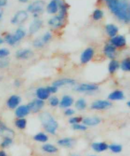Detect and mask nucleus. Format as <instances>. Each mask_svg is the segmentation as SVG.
Segmentation results:
<instances>
[{
	"label": "nucleus",
	"instance_id": "12",
	"mask_svg": "<svg viewBox=\"0 0 130 156\" xmlns=\"http://www.w3.org/2000/svg\"><path fill=\"white\" fill-rule=\"evenodd\" d=\"M43 25V22L40 19H35L30 24L29 27V33L30 34H34L38 32Z\"/></svg>",
	"mask_w": 130,
	"mask_h": 156
},
{
	"label": "nucleus",
	"instance_id": "13",
	"mask_svg": "<svg viewBox=\"0 0 130 156\" xmlns=\"http://www.w3.org/2000/svg\"><path fill=\"white\" fill-rule=\"evenodd\" d=\"M15 133L13 130L8 128L5 124L0 121V135H4L5 137L12 138L14 136Z\"/></svg>",
	"mask_w": 130,
	"mask_h": 156
},
{
	"label": "nucleus",
	"instance_id": "9",
	"mask_svg": "<svg viewBox=\"0 0 130 156\" xmlns=\"http://www.w3.org/2000/svg\"><path fill=\"white\" fill-rule=\"evenodd\" d=\"M111 106V103L107 100H97L91 104V108L95 110L106 109Z\"/></svg>",
	"mask_w": 130,
	"mask_h": 156
},
{
	"label": "nucleus",
	"instance_id": "3",
	"mask_svg": "<svg viewBox=\"0 0 130 156\" xmlns=\"http://www.w3.org/2000/svg\"><path fill=\"white\" fill-rule=\"evenodd\" d=\"M26 34V30L22 27H19L15 31L14 34H7L5 36V40L10 45H14L24 38Z\"/></svg>",
	"mask_w": 130,
	"mask_h": 156
},
{
	"label": "nucleus",
	"instance_id": "2",
	"mask_svg": "<svg viewBox=\"0 0 130 156\" xmlns=\"http://www.w3.org/2000/svg\"><path fill=\"white\" fill-rule=\"evenodd\" d=\"M40 119L45 130L52 135H55L58 128V123L54 118L48 112H43L40 115Z\"/></svg>",
	"mask_w": 130,
	"mask_h": 156
},
{
	"label": "nucleus",
	"instance_id": "48",
	"mask_svg": "<svg viewBox=\"0 0 130 156\" xmlns=\"http://www.w3.org/2000/svg\"><path fill=\"white\" fill-rule=\"evenodd\" d=\"M0 156H7L4 151H0Z\"/></svg>",
	"mask_w": 130,
	"mask_h": 156
},
{
	"label": "nucleus",
	"instance_id": "21",
	"mask_svg": "<svg viewBox=\"0 0 130 156\" xmlns=\"http://www.w3.org/2000/svg\"><path fill=\"white\" fill-rule=\"evenodd\" d=\"M75 83V80L72 79H69V78H64V79L58 80L53 83V86L55 87H60L62 86L68 84H74Z\"/></svg>",
	"mask_w": 130,
	"mask_h": 156
},
{
	"label": "nucleus",
	"instance_id": "52",
	"mask_svg": "<svg viewBox=\"0 0 130 156\" xmlns=\"http://www.w3.org/2000/svg\"><path fill=\"white\" fill-rule=\"evenodd\" d=\"M72 156H78V155H72Z\"/></svg>",
	"mask_w": 130,
	"mask_h": 156
},
{
	"label": "nucleus",
	"instance_id": "35",
	"mask_svg": "<svg viewBox=\"0 0 130 156\" xmlns=\"http://www.w3.org/2000/svg\"><path fill=\"white\" fill-rule=\"evenodd\" d=\"M13 142V140L12 138L10 137H5V140L3 141V142L1 144V147L2 148H6L10 146Z\"/></svg>",
	"mask_w": 130,
	"mask_h": 156
},
{
	"label": "nucleus",
	"instance_id": "53",
	"mask_svg": "<svg viewBox=\"0 0 130 156\" xmlns=\"http://www.w3.org/2000/svg\"><path fill=\"white\" fill-rule=\"evenodd\" d=\"M91 156H95V155H91Z\"/></svg>",
	"mask_w": 130,
	"mask_h": 156
},
{
	"label": "nucleus",
	"instance_id": "20",
	"mask_svg": "<svg viewBox=\"0 0 130 156\" xmlns=\"http://www.w3.org/2000/svg\"><path fill=\"white\" fill-rule=\"evenodd\" d=\"M47 12L50 14H55L58 11V5L57 0H51L47 6Z\"/></svg>",
	"mask_w": 130,
	"mask_h": 156
},
{
	"label": "nucleus",
	"instance_id": "42",
	"mask_svg": "<svg viewBox=\"0 0 130 156\" xmlns=\"http://www.w3.org/2000/svg\"><path fill=\"white\" fill-rule=\"evenodd\" d=\"M47 90H48V91L50 92V93H55L57 91V87H54V86H52V87H47Z\"/></svg>",
	"mask_w": 130,
	"mask_h": 156
},
{
	"label": "nucleus",
	"instance_id": "46",
	"mask_svg": "<svg viewBox=\"0 0 130 156\" xmlns=\"http://www.w3.org/2000/svg\"><path fill=\"white\" fill-rule=\"evenodd\" d=\"M3 15V10L1 9V7H0V20H1V19H2Z\"/></svg>",
	"mask_w": 130,
	"mask_h": 156
},
{
	"label": "nucleus",
	"instance_id": "6",
	"mask_svg": "<svg viewBox=\"0 0 130 156\" xmlns=\"http://www.w3.org/2000/svg\"><path fill=\"white\" fill-rule=\"evenodd\" d=\"M98 89V87L94 84H81L78 87H76L74 90L79 92H87V91H94Z\"/></svg>",
	"mask_w": 130,
	"mask_h": 156
},
{
	"label": "nucleus",
	"instance_id": "40",
	"mask_svg": "<svg viewBox=\"0 0 130 156\" xmlns=\"http://www.w3.org/2000/svg\"><path fill=\"white\" fill-rule=\"evenodd\" d=\"M10 54L9 50L6 48L0 49V58H5L7 57Z\"/></svg>",
	"mask_w": 130,
	"mask_h": 156
},
{
	"label": "nucleus",
	"instance_id": "43",
	"mask_svg": "<svg viewBox=\"0 0 130 156\" xmlns=\"http://www.w3.org/2000/svg\"><path fill=\"white\" fill-rule=\"evenodd\" d=\"M75 113V111L71 108H68L67 110L65 111V115H67V116H69V115H72Z\"/></svg>",
	"mask_w": 130,
	"mask_h": 156
},
{
	"label": "nucleus",
	"instance_id": "34",
	"mask_svg": "<svg viewBox=\"0 0 130 156\" xmlns=\"http://www.w3.org/2000/svg\"><path fill=\"white\" fill-rule=\"evenodd\" d=\"M109 149L114 153H119L122 151V146L119 144H111L109 146Z\"/></svg>",
	"mask_w": 130,
	"mask_h": 156
},
{
	"label": "nucleus",
	"instance_id": "5",
	"mask_svg": "<svg viewBox=\"0 0 130 156\" xmlns=\"http://www.w3.org/2000/svg\"><path fill=\"white\" fill-rule=\"evenodd\" d=\"M28 18V13L26 11L20 10L15 14L11 20V23L13 24L19 25L24 23Z\"/></svg>",
	"mask_w": 130,
	"mask_h": 156
},
{
	"label": "nucleus",
	"instance_id": "50",
	"mask_svg": "<svg viewBox=\"0 0 130 156\" xmlns=\"http://www.w3.org/2000/svg\"><path fill=\"white\" fill-rule=\"evenodd\" d=\"M4 43V40H3V39H2L1 37H0V44H2Z\"/></svg>",
	"mask_w": 130,
	"mask_h": 156
},
{
	"label": "nucleus",
	"instance_id": "32",
	"mask_svg": "<svg viewBox=\"0 0 130 156\" xmlns=\"http://www.w3.org/2000/svg\"><path fill=\"white\" fill-rule=\"evenodd\" d=\"M26 124H27V121L24 118L19 119L15 121V126L20 129H25L26 127Z\"/></svg>",
	"mask_w": 130,
	"mask_h": 156
},
{
	"label": "nucleus",
	"instance_id": "1",
	"mask_svg": "<svg viewBox=\"0 0 130 156\" xmlns=\"http://www.w3.org/2000/svg\"><path fill=\"white\" fill-rule=\"evenodd\" d=\"M111 12L121 21L128 24L130 21L129 0H104Z\"/></svg>",
	"mask_w": 130,
	"mask_h": 156
},
{
	"label": "nucleus",
	"instance_id": "45",
	"mask_svg": "<svg viewBox=\"0 0 130 156\" xmlns=\"http://www.w3.org/2000/svg\"><path fill=\"white\" fill-rule=\"evenodd\" d=\"M8 0H0V7L4 6L6 5Z\"/></svg>",
	"mask_w": 130,
	"mask_h": 156
},
{
	"label": "nucleus",
	"instance_id": "11",
	"mask_svg": "<svg viewBox=\"0 0 130 156\" xmlns=\"http://www.w3.org/2000/svg\"><path fill=\"white\" fill-rule=\"evenodd\" d=\"M34 53L29 49H22L16 52V57L19 59H28L33 56Z\"/></svg>",
	"mask_w": 130,
	"mask_h": 156
},
{
	"label": "nucleus",
	"instance_id": "17",
	"mask_svg": "<svg viewBox=\"0 0 130 156\" xmlns=\"http://www.w3.org/2000/svg\"><path fill=\"white\" fill-rule=\"evenodd\" d=\"M36 96L40 100H47L49 98L50 92L47 88H40L36 90Z\"/></svg>",
	"mask_w": 130,
	"mask_h": 156
},
{
	"label": "nucleus",
	"instance_id": "29",
	"mask_svg": "<svg viewBox=\"0 0 130 156\" xmlns=\"http://www.w3.org/2000/svg\"><path fill=\"white\" fill-rule=\"evenodd\" d=\"M34 140L37 142H46L48 141V138L47 135H45L43 133H40L36 134L34 136Z\"/></svg>",
	"mask_w": 130,
	"mask_h": 156
},
{
	"label": "nucleus",
	"instance_id": "23",
	"mask_svg": "<svg viewBox=\"0 0 130 156\" xmlns=\"http://www.w3.org/2000/svg\"><path fill=\"white\" fill-rule=\"evenodd\" d=\"M74 100L72 97L68 95H65L62 97V100L60 103V107L62 108H66L69 107L72 105Z\"/></svg>",
	"mask_w": 130,
	"mask_h": 156
},
{
	"label": "nucleus",
	"instance_id": "15",
	"mask_svg": "<svg viewBox=\"0 0 130 156\" xmlns=\"http://www.w3.org/2000/svg\"><path fill=\"white\" fill-rule=\"evenodd\" d=\"M30 111V109L27 105H21L16 109V111H15V115L18 118H22L29 114Z\"/></svg>",
	"mask_w": 130,
	"mask_h": 156
},
{
	"label": "nucleus",
	"instance_id": "38",
	"mask_svg": "<svg viewBox=\"0 0 130 156\" xmlns=\"http://www.w3.org/2000/svg\"><path fill=\"white\" fill-rule=\"evenodd\" d=\"M72 128L75 130H80V131H85L87 129V127L85 125L83 124H79L78 123L72 124Z\"/></svg>",
	"mask_w": 130,
	"mask_h": 156
},
{
	"label": "nucleus",
	"instance_id": "26",
	"mask_svg": "<svg viewBox=\"0 0 130 156\" xmlns=\"http://www.w3.org/2000/svg\"><path fill=\"white\" fill-rule=\"evenodd\" d=\"M106 32L110 37H114L118 33V28L114 24H108L105 27Z\"/></svg>",
	"mask_w": 130,
	"mask_h": 156
},
{
	"label": "nucleus",
	"instance_id": "27",
	"mask_svg": "<svg viewBox=\"0 0 130 156\" xmlns=\"http://www.w3.org/2000/svg\"><path fill=\"white\" fill-rule=\"evenodd\" d=\"M120 65L118 61L116 60H112L109 65V71L111 74H113L115 73L117 70L119 68Z\"/></svg>",
	"mask_w": 130,
	"mask_h": 156
},
{
	"label": "nucleus",
	"instance_id": "44",
	"mask_svg": "<svg viewBox=\"0 0 130 156\" xmlns=\"http://www.w3.org/2000/svg\"><path fill=\"white\" fill-rule=\"evenodd\" d=\"M9 66V62L6 60H0V68H5Z\"/></svg>",
	"mask_w": 130,
	"mask_h": 156
},
{
	"label": "nucleus",
	"instance_id": "30",
	"mask_svg": "<svg viewBox=\"0 0 130 156\" xmlns=\"http://www.w3.org/2000/svg\"><path fill=\"white\" fill-rule=\"evenodd\" d=\"M75 106H76V108L78 109V110L82 111V110H84V109H85V108L86 107V102L85 100V99L80 98L78 100L77 102H76Z\"/></svg>",
	"mask_w": 130,
	"mask_h": 156
},
{
	"label": "nucleus",
	"instance_id": "4",
	"mask_svg": "<svg viewBox=\"0 0 130 156\" xmlns=\"http://www.w3.org/2000/svg\"><path fill=\"white\" fill-rule=\"evenodd\" d=\"M44 5L45 3L43 0H36L28 6L27 10L32 13L34 17H37V15L43 13Z\"/></svg>",
	"mask_w": 130,
	"mask_h": 156
},
{
	"label": "nucleus",
	"instance_id": "16",
	"mask_svg": "<svg viewBox=\"0 0 130 156\" xmlns=\"http://www.w3.org/2000/svg\"><path fill=\"white\" fill-rule=\"evenodd\" d=\"M20 102L21 98L20 97L17 95H12L11 97H10L9 100H8L7 105L9 106V108L13 109L19 105Z\"/></svg>",
	"mask_w": 130,
	"mask_h": 156
},
{
	"label": "nucleus",
	"instance_id": "49",
	"mask_svg": "<svg viewBox=\"0 0 130 156\" xmlns=\"http://www.w3.org/2000/svg\"><path fill=\"white\" fill-rule=\"evenodd\" d=\"M19 1L20 2H21V3H27L29 0H19Z\"/></svg>",
	"mask_w": 130,
	"mask_h": 156
},
{
	"label": "nucleus",
	"instance_id": "47",
	"mask_svg": "<svg viewBox=\"0 0 130 156\" xmlns=\"http://www.w3.org/2000/svg\"><path fill=\"white\" fill-rule=\"evenodd\" d=\"M15 85L17 87H20V81H19V80L15 81Z\"/></svg>",
	"mask_w": 130,
	"mask_h": 156
},
{
	"label": "nucleus",
	"instance_id": "39",
	"mask_svg": "<svg viewBox=\"0 0 130 156\" xmlns=\"http://www.w3.org/2000/svg\"><path fill=\"white\" fill-rule=\"evenodd\" d=\"M50 104L53 106L55 107L59 104V100L57 97H52L50 98Z\"/></svg>",
	"mask_w": 130,
	"mask_h": 156
},
{
	"label": "nucleus",
	"instance_id": "51",
	"mask_svg": "<svg viewBox=\"0 0 130 156\" xmlns=\"http://www.w3.org/2000/svg\"><path fill=\"white\" fill-rule=\"evenodd\" d=\"M129 104H130V102H128V106H129V105H129Z\"/></svg>",
	"mask_w": 130,
	"mask_h": 156
},
{
	"label": "nucleus",
	"instance_id": "24",
	"mask_svg": "<svg viewBox=\"0 0 130 156\" xmlns=\"http://www.w3.org/2000/svg\"><path fill=\"white\" fill-rule=\"evenodd\" d=\"M108 98L111 100H121L125 98V95L123 91L116 90L111 93L109 95Z\"/></svg>",
	"mask_w": 130,
	"mask_h": 156
},
{
	"label": "nucleus",
	"instance_id": "22",
	"mask_svg": "<svg viewBox=\"0 0 130 156\" xmlns=\"http://www.w3.org/2000/svg\"><path fill=\"white\" fill-rule=\"evenodd\" d=\"M83 122L84 124L86 126H96L101 122L100 119L97 117H92V118H86L83 119Z\"/></svg>",
	"mask_w": 130,
	"mask_h": 156
},
{
	"label": "nucleus",
	"instance_id": "19",
	"mask_svg": "<svg viewBox=\"0 0 130 156\" xmlns=\"http://www.w3.org/2000/svg\"><path fill=\"white\" fill-rule=\"evenodd\" d=\"M48 24L53 27L58 28L64 24V20L60 19L57 15L50 19L48 22Z\"/></svg>",
	"mask_w": 130,
	"mask_h": 156
},
{
	"label": "nucleus",
	"instance_id": "36",
	"mask_svg": "<svg viewBox=\"0 0 130 156\" xmlns=\"http://www.w3.org/2000/svg\"><path fill=\"white\" fill-rule=\"evenodd\" d=\"M51 37H52L51 34L50 32H47V33H46L41 37V41H43V43L44 44H46V43H47L48 42H49V41L51 40Z\"/></svg>",
	"mask_w": 130,
	"mask_h": 156
},
{
	"label": "nucleus",
	"instance_id": "10",
	"mask_svg": "<svg viewBox=\"0 0 130 156\" xmlns=\"http://www.w3.org/2000/svg\"><path fill=\"white\" fill-rule=\"evenodd\" d=\"M111 43L115 47H123L126 44V40L125 37L122 35L115 36L112 37L111 40Z\"/></svg>",
	"mask_w": 130,
	"mask_h": 156
},
{
	"label": "nucleus",
	"instance_id": "14",
	"mask_svg": "<svg viewBox=\"0 0 130 156\" xmlns=\"http://www.w3.org/2000/svg\"><path fill=\"white\" fill-rule=\"evenodd\" d=\"M104 53L108 58L111 59L114 58L116 54V47L112 44H107L104 47Z\"/></svg>",
	"mask_w": 130,
	"mask_h": 156
},
{
	"label": "nucleus",
	"instance_id": "41",
	"mask_svg": "<svg viewBox=\"0 0 130 156\" xmlns=\"http://www.w3.org/2000/svg\"><path fill=\"white\" fill-rule=\"evenodd\" d=\"M83 121V118H81V117H74V118H72L69 119V123L74 124H77L80 122L81 121Z\"/></svg>",
	"mask_w": 130,
	"mask_h": 156
},
{
	"label": "nucleus",
	"instance_id": "8",
	"mask_svg": "<svg viewBox=\"0 0 130 156\" xmlns=\"http://www.w3.org/2000/svg\"><path fill=\"white\" fill-rule=\"evenodd\" d=\"M94 55V50L92 48H88L84 51L81 55V62L83 64H86L92 59Z\"/></svg>",
	"mask_w": 130,
	"mask_h": 156
},
{
	"label": "nucleus",
	"instance_id": "37",
	"mask_svg": "<svg viewBox=\"0 0 130 156\" xmlns=\"http://www.w3.org/2000/svg\"><path fill=\"white\" fill-rule=\"evenodd\" d=\"M33 45L34 46L35 48H40L43 47L44 44L43 43V41L41 40V37H40V38H37V39H36V40H34V41L33 42Z\"/></svg>",
	"mask_w": 130,
	"mask_h": 156
},
{
	"label": "nucleus",
	"instance_id": "18",
	"mask_svg": "<svg viewBox=\"0 0 130 156\" xmlns=\"http://www.w3.org/2000/svg\"><path fill=\"white\" fill-rule=\"evenodd\" d=\"M91 147H92L93 150L95 151V152H101L107 150L109 148V145L104 142H96L92 144Z\"/></svg>",
	"mask_w": 130,
	"mask_h": 156
},
{
	"label": "nucleus",
	"instance_id": "31",
	"mask_svg": "<svg viewBox=\"0 0 130 156\" xmlns=\"http://www.w3.org/2000/svg\"><path fill=\"white\" fill-rule=\"evenodd\" d=\"M121 69L124 71H130V60L129 58H126L122 62L121 65Z\"/></svg>",
	"mask_w": 130,
	"mask_h": 156
},
{
	"label": "nucleus",
	"instance_id": "7",
	"mask_svg": "<svg viewBox=\"0 0 130 156\" xmlns=\"http://www.w3.org/2000/svg\"><path fill=\"white\" fill-rule=\"evenodd\" d=\"M43 100L40 99H34L32 102H30L27 106L29 107L30 111H33V112H37L43 108L44 106Z\"/></svg>",
	"mask_w": 130,
	"mask_h": 156
},
{
	"label": "nucleus",
	"instance_id": "33",
	"mask_svg": "<svg viewBox=\"0 0 130 156\" xmlns=\"http://www.w3.org/2000/svg\"><path fill=\"white\" fill-rule=\"evenodd\" d=\"M104 13L103 11L99 9H97L93 12V19L95 20H99L103 18Z\"/></svg>",
	"mask_w": 130,
	"mask_h": 156
},
{
	"label": "nucleus",
	"instance_id": "28",
	"mask_svg": "<svg viewBox=\"0 0 130 156\" xmlns=\"http://www.w3.org/2000/svg\"><path fill=\"white\" fill-rule=\"evenodd\" d=\"M42 149L44 152L48 153H55L58 151V149L55 146L48 144L43 145Z\"/></svg>",
	"mask_w": 130,
	"mask_h": 156
},
{
	"label": "nucleus",
	"instance_id": "25",
	"mask_svg": "<svg viewBox=\"0 0 130 156\" xmlns=\"http://www.w3.org/2000/svg\"><path fill=\"white\" fill-rule=\"evenodd\" d=\"M74 142V139H72L71 138H65L61 139V140H58V141L57 142V144L62 147L70 148V147H72Z\"/></svg>",
	"mask_w": 130,
	"mask_h": 156
}]
</instances>
